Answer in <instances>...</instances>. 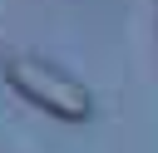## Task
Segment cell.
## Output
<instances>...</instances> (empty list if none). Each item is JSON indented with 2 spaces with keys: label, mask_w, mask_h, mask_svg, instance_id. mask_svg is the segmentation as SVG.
Here are the masks:
<instances>
[{
  "label": "cell",
  "mask_w": 158,
  "mask_h": 153,
  "mask_svg": "<svg viewBox=\"0 0 158 153\" xmlns=\"http://www.w3.org/2000/svg\"><path fill=\"white\" fill-rule=\"evenodd\" d=\"M5 84L20 99H30L35 109H44L49 118H59V123H84L94 114L89 84L79 74H69L64 64H54L44 54H30V49H20V54L5 59Z\"/></svg>",
  "instance_id": "obj_1"
}]
</instances>
